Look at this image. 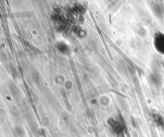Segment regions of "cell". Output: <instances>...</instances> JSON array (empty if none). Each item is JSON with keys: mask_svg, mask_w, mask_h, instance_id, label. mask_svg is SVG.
<instances>
[{"mask_svg": "<svg viewBox=\"0 0 164 137\" xmlns=\"http://www.w3.org/2000/svg\"><path fill=\"white\" fill-rule=\"evenodd\" d=\"M153 46L156 53L164 56V31L155 33L153 38Z\"/></svg>", "mask_w": 164, "mask_h": 137, "instance_id": "6da1fadb", "label": "cell"}]
</instances>
